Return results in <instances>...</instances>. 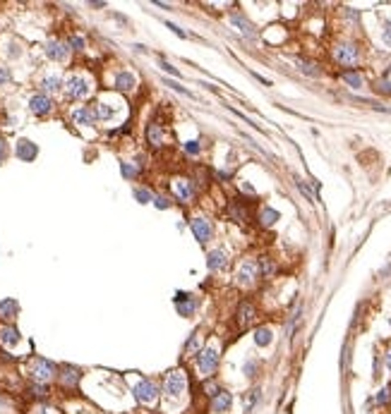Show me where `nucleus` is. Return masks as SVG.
<instances>
[{
    "label": "nucleus",
    "instance_id": "nucleus-1",
    "mask_svg": "<svg viewBox=\"0 0 391 414\" xmlns=\"http://www.w3.org/2000/svg\"><path fill=\"white\" fill-rule=\"evenodd\" d=\"M163 390H166V395H168L171 400H180L183 395H185V390H188V373L180 371V369L171 371V373L166 376Z\"/></svg>",
    "mask_w": 391,
    "mask_h": 414
},
{
    "label": "nucleus",
    "instance_id": "nucleus-2",
    "mask_svg": "<svg viewBox=\"0 0 391 414\" xmlns=\"http://www.w3.org/2000/svg\"><path fill=\"white\" fill-rule=\"evenodd\" d=\"M29 373H32V378L36 383H48V381L55 378V367L44 357H34L29 362Z\"/></svg>",
    "mask_w": 391,
    "mask_h": 414
},
{
    "label": "nucleus",
    "instance_id": "nucleus-3",
    "mask_svg": "<svg viewBox=\"0 0 391 414\" xmlns=\"http://www.w3.org/2000/svg\"><path fill=\"white\" fill-rule=\"evenodd\" d=\"M197 367H199L204 378H209V376L216 371V367H219V352H216V347H206V350H202L199 357H197Z\"/></svg>",
    "mask_w": 391,
    "mask_h": 414
},
{
    "label": "nucleus",
    "instance_id": "nucleus-4",
    "mask_svg": "<svg viewBox=\"0 0 391 414\" xmlns=\"http://www.w3.org/2000/svg\"><path fill=\"white\" fill-rule=\"evenodd\" d=\"M135 398H137V402L140 405H154L156 402V398H158V390H156V385L151 383V381H140V383L135 385Z\"/></svg>",
    "mask_w": 391,
    "mask_h": 414
},
{
    "label": "nucleus",
    "instance_id": "nucleus-5",
    "mask_svg": "<svg viewBox=\"0 0 391 414\" xmlns=\"http://www.w3.org/2000/svg\"><path fill=\"white\" fill-rule=\"evenodd\" d=\"M65 89H67L70 98H87L89 96V82L84 77H79V75H72L65 82Z\"/></svg>",
    "mask_w": 391,
    "mask_h": 414
},
{
    "label": "nucleus",
    "instance_id": "nucleus-6",
    "mask_svg": "<svg viewBox=\"0 0 391 414\" xmlns=\"http://www.w3.org/2000/svg\"><path fill=\"white\" fill-rule=\"evenodd\" d=\"M192 232H195V237L199 240V242H209L211 240V235H214V228H211V223L206 220V218H192Z\"/></svg>",
    "mask_w": 391,
    "mask_h": 414
},
{
    "label": "nucleus",
    "instance_id": "nucleus-7",
    "mask_svg": "<svg viewBox=\"0 0 391 414\" xmlns=\"http://www.w3.org/2000/svg\"><path fill=\"white\" fill-rule=\"evenodd\" d=\"M29 108H32V113L36 115H48L50 110H53V101L48 98L46 93H36L29 98Z\"/></svg>",
    "mask_w": 391,
    "mask_h": 414
},
{
    "label": "nucleus",
    "instance_id": "nucleus-8",
    "mask_svg": "<svg viewBox=\"0 0 391 414\" xmlns=\"http://www.w3.org/2000/svg\"><path fill=\"white\" fill-rule=\"evenodd\" d=\"M334 58L345 65V67H350V65H355L358 62V48L355 46H339L334 50Z\"/></svg>",
    "mask_w": 391,
    "mask_h": 414
},
{
    "label": "nucleus",
    "instance_id": "nucleus-9",
    "mask_svg": "<svg viewBox=\"0 0 391 414\" xmlns=\"http://www.w3.org/2000/svg\"><path fill=\"white\" fill-rule=\"evenodd\" d=\"M231 405H233V395L228 393V390H219L214 398H211V410L216 414H223L231 410Z\"/></svg>",
    "mask_w": 391,
    "mask_h": 414
},
{
    "label": "nucleus",
    "instance_id": "nucleus-10",
    "mask_svg": "<svg viewBox=\"0 0 391 414\" xmlns=\"http://www.w3.org/2000/svg\"><path fill=\"white\" fill-rule=\"evenodd\" d=\"M46 55L50 60L63 62V60H67V55H70V48H67V43H60V41H48Z\"/></svg>",
    "mask_w": 391,
    "mask_h": 414
},
{
    "label": "nucleus",
    "instance_id": "nucleus-11",
    "mask_svg": "<svg viewBox=\"0 0 391 414\" xmlns=\"http://www.w3.org/2000/svg\"><path fill=\"white\" fill-rule=\"evenodd\" d=\"M79 378H82L79 369H75V367H63L60 369V383H63V388H77Z\"/></svg>",
    "mask_w": 391,
    "mask_h": 414
},
{
    "label": "nucleus",
    "instance_id": "nucleus-12",
    "mask_svg": "<svg viewBox=\"0 0 391 414\" xmlns=\"http://www.w3.org/2000/svg\"><path fill=\"white\" fill-rule=\"evenodd\" d=\"M254 278H257V266L250 263V261H245V263L238 268V283H240V285H252Z\"/></svg>",
    "mask_w": 391,
    "mask_h": 414
},
{
    "label": "nucleus",
    "instance_id": "nucleus-13",
    "mask_svg": "<svg viewBox=\"0 0 391 414\" xmlns=\"http://www.w3.org/2000/svg\"><path fill=\"white\" fill-rule=\"evenodd\" d=\"M206 266H209V271H226V266H228V256L216 249V251H209V256H206Z\"/></svg>",
    "mask_w": 391,
    "mask_h": 414
},
{
    "label": "nucleus",
    "instance_id": "nucleus-14",
    "mask_svg": "<svg viewBox=\"0 0 391 414\" xmlns=\"http://www.w3.org/2000/svg\"><path fill=\"white\" fill-rule=\"evenodd\" d=\"M173 189H175V194H178V199L180 201H190L192 197H195V187H192V182L190 180H175L173 182Z\"/></svg>",
    "mask_w": 391,
    "mask_h": 414
},
{
    "label": "nucleus",
    "instance_id": "nucleus-15",
    "mask_svg": "<svg viewBox=\"0 0 391 414\" xmlns=\"http://www.w3.org/2000/svg\"><path fill=\"white\" fill-rule=\"evenodd\" d=\"M72 120L75 124H82V127H89V124H94L96 120V113L92 108H77L75 113H72Z\"/></svg>",
    "mask_w": 391,
    "mask_h": 414
},
{
    "label": "nucleus",
    "instance_id": "nucleus-16",
    "mask_svg": "<svg viewBox=\"0 0 391 414\" xmlns=\"http://www.w3.org/2000/svg\"><path fill=\"white\" fill-rule=\"evenodd\" d=\"M252 319H254V307H252L250 302H243L240 309H238V326H240V328H247L252 323Z\"/></svg>",
    "mask_w": 391,
    "mask_h": 414
},
{
    "label": "nucleus",
    "instance_id": "nucleus-17",
    "mask_svg": "<svg viewBox=\"0 0 391 414\" xmlns=\"http://www.w3.org/2000/svg\"><path fill=\"white\" fill-rule=\"evenodd\" d=\"M17 156H19L22 161H34V158H36V146H34L29 139H22V141L17 144Z\"/></svg>",
    "mask_w": 391,
    "mask_h": 414
},
{
    "label": "nucleus",
    "instance_id": "nucleus-18",
    "mask_svg": "<svg viewBox=\"0 0 391 414\" xmlns=\"http://www.w3.org/2000/svg\"><path fill=\"white\" fill-rule=\"evenodd\" d=\"M147 139H149L151 146H161V144H163V129H161V124L158 123L149 124V127H147Z\"/></svg>",
    "mask_w": 391,
    "mask_h": 414
},
{
    "label": "nucleus",
    "instance_id": "nucleus-19",
    "mask_svg": "<svg viewBox=\"0 0 391 414\" xmlns=\"http://www.w3.org/2000/svg\"><path fill=\"white\" fill-rule=\"evenodd\" d=\"M0 342H2V345H7V347H15L17 342H19V333H17V328L5 326V328L0 331Z\"/></svg>",
    "mask_w": 391,
    "mask_h": 414
},
{
    "label": "nucleus",
    "instance_id": "nucleus-20",
    "mask_svg": "<svg viewBox=\"0 0 391 414\" xmlns=\"http://www.w3.org/2000/svg\"><path fill=\"white\" fill-rule=\"evenodd\" d=\"M115 86H118L120 91H130V89L135 86V75H130V72H118Z\"/></svg>",
    "mask_w": 391,
    "mask_h": 414
},
{
    "label": "nucleus",
    "instance_id": "nucleus-21",
    "mask_svg": "<svg viewBox=\"0 0 391 414\" xmlns=\"http://www.w3.org/2000/svg\"><path fill=\"white\" fill-rule=\"evenodd\" d=\"M15 314H17L15 299H2V302H0V319H12Z\"/></svg>",
    "mask_w": 391,
    "mask_h": 414
},
{
    "label": "nucleus",
    "instance_id": "nucleus-22",
    "mask_svg": "<svg viewBox=\"0 0 391 414\" xmlns=\"http://www.w3.org/2000/svg\"><path fill=\"white\" fill-rule=\"evenodd\" d=\"M231 22H233L235 27H238V29L243 31L245 36H254V27H252V24H250V22H247V19H245V17H240V15H233V17H231Z\"/></svg>",
    "mask_w": 391,
    "mask_h": 414
},
{
    "label": "nucleus",
    "instance_id": "nucleus-23",
    "mask_svg": "<svg viewBox=\"0 0 391 414\" xmlns=\"http://www.w3.org/2000/svg\"><path fill=\"white\" fill-rule=\"evenodd\" d=\"M178 311H180L183 316H192V314H195V299H190V294H185V302L178 297Z\"/></svg>",
    "mask_w": 391,
    "mask_h": 414
},
{
    "label": "nucleus",
    "instance_id": "nucleus-24",
    "mask_svg": "<svg viewBox=\"0 0 391 414\" xmlns=\"http://www.w3.org/2000/svg\"><path fill=\"white\" fill-rule=\"evenodd\" d=\"M254 342H257L259 347H266V345L271 342V328H259V331L254 333Z\"/></svg>",
    "mask_w": 391,
    "mask_h": 414
},
{
    "label": "nucleus",
    "instance_id": "nucleus-25",
    "mask_svg": "<svg viewBox=\"0 0 391 414\" xmlns=\"http://www.w3.org/2000/svg\"><path fill=\"white\" fill-rule=\"evenodd\" d=\"M41 86L46 89V91H58L60 86H63V82H60V77H44V82H41Z\"/></svg>",
    "mask_w": 391,
    "mask_h": 414
},
{
    "label": "nucleus",
    "instance_id": "nucleus-26",
    "mask_svg": "<svg viewBox=\"0 0 391 414\" xmlns=\"http://www.w3.org/2000/svg\"><path fill=\"white\" fill-rule=\"evenodd\" d=\"M259 220H262V225H274V223L279 220V211H274V208H264L262 215H259Z\"/></svg>",
    "mask_w": 391,
    "mask_h": 414
},
{
    "label": "nucleus",
    "instance_id": "nucleus-27",
    "mask_svg": "<svg viewBox=\"0 0 391 414\" xmlns=\"http://www.w3.org/2000/svg\"><path fill=\"white\" fill-rule=\"evenodd\" d=\"M343 79H345V84H350L353 89H360V86H362V77H360L358 72H345Z\"/></svg>",
    "mask_w": 391,
    "mask_h": 414
},
{
    "label": "nucleus",
    "instance_id": "nucleus-28",
    "mask_svg": "<svg viewBox=\"0 0 391 414\" xmlns=\"http://www.w3.org/2000/svg\"><path fill=\"white\" fill-rule=\"evenodd\" d=\"M32 395H34V398H39V400L48 398V388H46V383H34V385H32Z\"/></svg>",
    "mask_w": 391,
    "mask_h": 414
},
{
    "label": "nucleus",
    "instance_id": "nucleus-29",
    "mask_svg": "<svg viewBox=\"0 0 391 414\" xmlns=\"http://www.w3.org/2000/svg\"><path fill=\"white\" fill-rule=\"evenodd\" d=\"M199 340H202V335H199V333H192V337H190L188 342H185V352H195V350L199 347Z\"/></svg>",
    "mask_w": 391,
    "mask_h": 414
},
{
    "label": "nucleus",
    "instance_id": "nucleus-30",
    "mask_svg": "<svg viewBox=\"0 0 391 414\" xmlns=\"http://www.w3.org/2000/svg\"><path fill=\"white\" fill-rule=\"evenodd\" d=\"M135 197L140 199V204H149V201L154 199V197H151V192H149V189H144V187L135 189Z\"/></svg>",
    "mask_w": 391,
    "mask_h": 414
},
{
    "label": "nucleus",
    "instance_id": "nucleus-31",
    "mask_svg": "<svg viewBox=\"0 0 391 414\" xmlns=\"http://www.w3.org/2000/svg\"><path fill=\"white\" fill-rule=\"evenodd\" d=\"M96 115H98L101 120H110V118H113V110H110L106 103H98V108H96Z\"/></svg>",
    "mask_w": 391,
    "mask_h": 414
},
{
    "label": "nucleus",
    "instance_id": "nucleus-32",
    "mask_svg": "<svg viewBox=\"0 0 391 414\" xmlns=\"http://www.w3.org/2000/svg\"><path fill=\"white\" fill-rule=\"evenodd\" d=\"M259 271H262V276H271V273L276 271V266H274L269 259H262L259 261Z\"/></svg>",
    "mask_w": 391,
    "mask_h": 414
},
{
    "label": "nucleus",
    "instance_id": "nucleus-33",
    "mask_svg": "<svg viewBox=\"0 0 391 414\" xmlns=\"http://www.w3.org/2000/svg\"><path fill=\"white\" fill-rule=\"evenodd\" d=\"M389 398H391V388H382V390H379V395H377V405L389 402Z\"/></svg>",
    "mask_w": 391,
    "mask_h": 414
},
{
    "label": "nucleus",
    "instance_id": "nucleus-34",
    "mask_svg": "<svg viewBox=\"0 0 391 414\" xmlns=\"http://www.w3.org/2000/svg\"><path fill=\"white\" fill-rule=\"evenodd\" d=\"M166 86H171V89H175L178 93H185V96H192V93H190L188 89H185V86H180V84H178V82H173V79H166Z\"/></svg>",
    "mask_w": 391,
    "mask_h": 414
},
{
    "label": "nucleus",
    "instance_id": "nucleus-35",
    "mask_svg": "<svg viewBox=\"0 0 391 414\" xmlns=\"http://www.w3.org/2000/svg\"><path fill=\"white\" fill-rule=\"evenodd\" d=\"M123 175H125L127 180H135V175H137V170H135V166H130V163H123Z\"/></svg>",
    "mask_w": 391,
    "mask_h": 414
},
{
    "label": "nucleus",
    "instance_id": "nucleus-36",
    "mask_svg": "<svg viewBox=\"0 0 391 414\" xmlns=\"http://www.w3.org/2000/svg\"><path fill=\"white\" fill-rule=\"evenodd\" d=\"M300 70L305 72V75H310V77H317L319 72L314 70V65H307V62H300Z\"/></svg>",
    "mask_w": 391,
    "mask_h": 414
},
{
    "label": "nucleus",
    "instance_id": "nucleus-37",
    "mask_svg": "<svg viewBox=\"0 0 391 414\" xmlns=\"http://www.w3.org/2000/svg\"><path fill=\"white\" fill-rule=\"evenodd\" d=\"M10 79H12L10 70H7V67H0V86H5V84H7Z\"/></svg>",
    "mask_w": 391,
    "mask_h": 414
},
{
    "label": "nucleus",
    "instance_id": "nucleus-38",
    "mask_svg": "<svg viewBox=\"0 0 391 414\" xmlns=\"http://www.w3.org/2000/svg\"><path fill=\"white\" fill-rule=\"evenodd\" d=\"M185 151H188L190 156H197L199 154V144H197V141H188V144H185Z\"/></svg>",
    "mask_w": 391,
    "mask_h": 414
},
{
    "label": "nucleus",
    "instance_id": "nucleus-39",
    "mask_svg": "<svg viewBox=\"0 0 391 414\" xmlns=\"http://www.w3.org/2000/svg\"><path fill=\"white\" fill-rule=\"evenodd\" d=\"M243 371H245V373H247L250 378H254V376H257V373H254V371H257V362H247V364H245V369H243Z\"/></svg>",
    "mask_w": 391,
    "mask_h": 414
},
{
    "label": "nucleus",
    "instance_id": "nucleus-40",
    "mask_svg": "<svg viewBox=\"0 0 391 414\" xmlns=\"http://www.w3.org/2000/svg\"><path fill=\"white\" fill-rule=\"evenodd\" d=\"M297 187H300V192H302V194H305L307 199H310V201H314V194L310 192V187H307V184H305V182H300V180H297Z\"/></svg>",
    "mask_w": 391,
    "mask_h": 414
},
{
    "label": "nucleus",
    "instance_id": "nucleus-41",
    "mask_svg": "<svg viewBox=\"0 0 391 414\" xmlns=\"http://www.w3.org/2000/svg\"><path fill=\"white\" fill-rule=\"evenodd\" d=\"M70 46L75 48V50H82V48H84V39H79V36H72V39H70Z\"/></svg>",
    "mask_w": 391,
    "mask_h": 414
},
{
    "label": "nucleus",
    "instance_id": "nucleus-42",
    "mask_svg": "<svg viewBox=\"0 0 391 414\" xmlns=\"http://www.w3.org/2000/svg\"><path fill=\"white\" fill-rule=\"evenodd\" d=\"M161 67H163V72H168V75H173V77H180V72H178L173 65H168V62H161Z\"/></svg>",
    "mask_w": 391,
    "mask_h": 414
},
{
    "label": "nucleus",
    "instance_id": "nucleus-43",
    "mask_svg": "<svg viewBox=\"0 0 391 414\" xmlns=\"http://www.w3.org/2000/svg\"><path fill=\"white\" fill-rule=\"evenodd\" d=\"M384 43L391 46V19L387 22V27H384Z\"/></svg>",
    "mask_w": 391,
    "mask_h": 414
},
{
    "label": "nucleus",
    "instance_id": "nucleus-44",
    "mask_svg": "<svg viewBox=\"0 0 391 414\" xmlns=\"http://www.w3.org/2000/svg\"><path fill=\"white\" fill-rule=\"evenodd\" d=\"M204 390H206V395H211V398H214V395L219 393V388H216V383H211V381H209V383L204 385Z\"/></svg>",
    "mask_w": 391,
    "mask_h": 414
},
{
    "label": "nucleus",
    "instance_id": "nucleus-45",
    "mask_svg": "<svg viewBox=\"0 0 391 414\" xmlns=\"http://www.w3.org/2000/svg\"><path fill=\"white\" fill-rule=\"evenodd\" d=\"M254 400H257V390H252V395H247V400H245V407H247V410L254 405Z\"/></svg>",
    "mask_w": 391,
    "mask_h": 414
},
{
    "label": "nucleus",
    "instance_id": "nucleus-46",
    "mask_svg": "<svg viewBox=\"0 0 391 414\" xmlns=\"http://www.w3.org/2000/svg\"><path fill=\"white\" fill-rule=\"evenodd\" d=\"M156 206L158 208H168V199L166 197H156Z\"/></svg>",
    "mask_w": 391,
    "mask_h": 414
},
{
    "label": "nucleus",
    "instance_id": "nucleus-47",
    "mask_svg": "<svg viewBox=\"0 0 391 414\" xmlns=\"http://www.w3.org/2000/svg\"><path fill=\"white\" fill-rule=\"evenodd\" d=\"M166 27H168V29L173 31V34H178V36H185V31H183V29H178V27H175V24H171V22H168Z\"/></svg>",
    "mask_w": 391,
    "mask_h": 414
},
{
    "label": "nucleus",
    "instance_id": "nucleus-48",
    "mask_svg": "<svg viewBox=\"0 0 391 414\" xmlns=\"http://www.w3.org/2000/svg\"><path fill=\"white\" fill-rule=\"evenodd\" d=\"M5 156H7V146L5 141H0V161H5Z\"/></svg>",
    "mask_w": 391,
    "mask_h": 414
},
{
    "label": "nucleus",
    "instance_id": "nucleus-49",
    "mask_svg": "<svg viewBox=\"0 0 391 414\" xmlns=\"http://www.w3.org/2000/svg\"><path fill=\"white\" fill-rule=\"evenodd\" d=\"M387 364H389V369H391V350H389V354H387Z\"/></svg>",
    "mask_w": 391,
    "mask_h": 414
}]
</instances>
